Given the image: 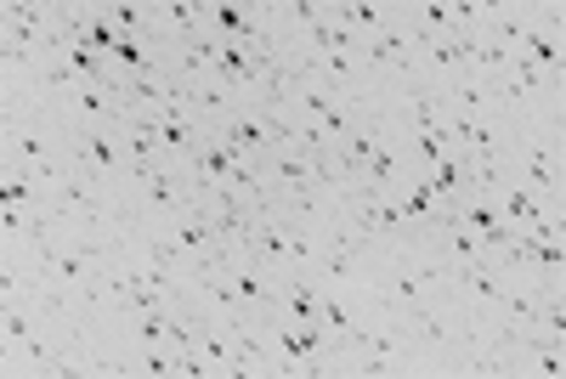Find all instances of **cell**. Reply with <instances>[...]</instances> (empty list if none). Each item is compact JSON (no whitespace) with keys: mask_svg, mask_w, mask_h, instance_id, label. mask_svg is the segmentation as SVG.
I'll return each instance as SVG.
<instances>
[{"mask_svg":"<svg viewBox=\"0 0 566 379\" xmlns=\"http://www.w3.org/2000/svg\"><path fill=\"white\" fill-rule=\"evenodd\" d=\"M69 165L80 170V176H97V181H114L119 170H125V141H119V130H74L69 141Z\"/></svg>","mask_w":566,"mask_h":379,"instance_id":"6da1fadb","label":"cell"},{"mask_svg":"<svg viewBox=\"0 0 566 379\" xmlns=\"http://www.w3.org/2000/svg\"><path fill=\"white\" fill-rule=\"evenodd\" d=\"M136 351V373H148V379H170L176 373V351L170 346H130Z\"/></svg>","mask_w":566,"mask_h":379,"instance_id":"7a4b0ae2","label":"cell"}]
</instances>
